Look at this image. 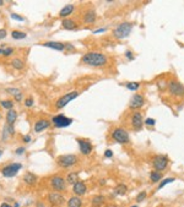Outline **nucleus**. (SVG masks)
<instances>
[{
	"label": "nucleus",
	"mask_w": 184,
	"mask_h": 207,
	"mask_svg": "<svg viewBox=\"0 0 184 207\" xmlns=\"http://www.w3.org/2000/svg\"><path fill=\"white\" fill-rule=\"evenodd\" d=\"M82 64L93 66V67H104L108 64V57L103 53L98 52H88L82 55L81 58Z\"/></svg>",
	"instance_id": "1"
},
{
	"label": "nucleus",
	"mask_w": 184,
	"mask_h": 207,
	"mask_svg": "<svg viewBox=\"0 0 184 207\" xmlns=\"http://www.w3.org/2000/svg\"><path fill=\"white\" fill-rule=\"evenodd\" d=\"M131 31H133V23L131 22H128V21L121 22L113 30V37L115 39H125L130 36Z\"/></svg>",
	"instance_id": "2"
},
{
	"label": "nucleus",
	"mask_w": 184,
	"mask_h": 207,
	"mask_svg": "<svg viewBox=\"0 0 184 207\" xmlns=\"http://www.w3.org/2000/svg\"><path fill=\"white\" fill-rule=\"evenodd\" d=\"M79 162V158L76 155H61L57 158V164L59 165L60 168L63 169H67L71 168L74 165H76Z\"/></svg>",
	"instance_id": "3"
},
{
	"label": "nucleus",
	"mask_w": 184,
	"mask_h": 207,
	"mask_svg": "<svg viewBox=\"0 0 184 207\" xmlns=\"http://www.w3.org/2000/svg\"><path fill=\"white\" fill-rule=\"evenodd\" d=\"M80 96V92L77 91H72V92H69V93H65L63 94L61 97H59L55 102V108L57 109H63L64 107H66L71 101L76 99L77 97Z\"/></svg>",
	"instance_id": "4"
},
{
	"label": "nucleus",
	"mask_w": 184,
	"mask_h": 207,
	"mask_svg": "<svg viewBox=\"0 0 184 207\" xmlns=\"http://www.w3.org/2000/svg\"><path fill=\"white\" fill-rule=\"evenodd\" d=\"M112 139L113 141L115 142H118V143H121V145H124V143H128L129 141H130V137H129V133L125 130V129H123V128H115L113 131H112Z\"/></svg>",
	"instance_id": "5"
},
{
	"label": "nucleus",
	"mask_w": 184,
	"mask_h": 207,
	"mask_svg": "<svg viewBox=\"0 0 184 207\" xmlns=\"http://www.w3.org/2000/svg\"><path fill=\"white\" fill-rule=\"evenodd\" d=\"M72 119L71 118H67L64 114H58V115H54L52 118V124L55 128L58 129H63V128H67L70 126L72 124Z\"/></svg>",
	"instance_id": "6"
},
{
	"label": "nucleus",
	"mask_w": 184,
	"mask_h": 207,
	"mask_svg": "<svg viewBox=\"0 0 184 207\" xmlns=\"http://www.w3.org/2000/svg\"><path fill=\"white\" fill-rule=\"evenodd\" d=\"M49 184H50V188L54 190V191H58V192H61L66 189V180L61 177V175H53L49 180Z\"/></svg>",
	"instance_id": "7"
},
{
	"label": "nucleus",
	"mask_w": 184,
	"mask_h": 207,
	"mask_svg": "<svg viewBox=\"0 0 184 207\" xmlns=\"http://www.w3.org/2000/svg\"><path fill=\"white\" fill-rule=\"evenodd\" d=\"M22 169V164L21 163H11L8 164L1 169V175L4 178H13L18 170Z\"/></svg>",
	"instance_id": "8"
},
{
	"label": "nucleus",
	"mask_w": 184,
	"mask_h": 207,
	"mask_svg": "<svg viewBox=\"0 0 184 207\" xmlns=\"http://www.w3.org/2000/svg\"><path fill=\"white\" fill-rule=\"evenodd\" d=\"M168 91L174 97H184V85L175 80H171L168 82Z\"/></svg>",
	"instance_id": "9"
},
{
	"label": "nucleus",
	"mask_w": 184,
	"mask_h": 207,
	"mask_svg": "<svg viewBox=\"0 0 184 207\" xmlns=\"http://www.w3.org/2000/svg\"><path fill=\"white\" fill-rule=\"evenodd\" d=\"M48 201L53 207H60L65 203V197L58 191H52L48 194Z\"/></svg>",
	"instance_id": "10"
},
{
	"label": "nucleus",
	"mask_w": 184,
	"mask_h": 207,
	"mask_svg": "<svg viewBox=\"0 0 184 207\" xmlns=\"http://www.w3.org/2000/svg\"><path fill=\"white\" fill-rule=\"evenodd\" d=\"M168 163H169L168 157L165 156V155H160V156H156V157H155V160H153V162H152V165H153L155 170L162 172V170H165V169L167 168Z\"/></svg>",
	"instance_id": "11"
},
{
	"label": "nucleus",
	"mask_w": 184,
	"mask_h": 207,
	"mask_svg": "<svg viewBox=\"0 0 184 207\" xmlns=\"http://www.w3.org/2000/svg\"><path fill=\"white\" fill-rule=\"evenodd\" d=\"M144 106H145V98H144V96L140 93L134 94L130 99V102H129V108L131 110H136V112H138V109L142 108Z\"/></svg>",
	"instance_id": "12"
},
{
	"label": "nucleus",
	"mask_w": 184,
	"mask_h": 207,
	"mask_svg": "<svg viewBox=\"0 0 184 207\" xmlns=\"http://www.w3.org/2000/svg\"><path fill=\"white\" fill-rule=\"evenodd\" d=\"M130 124H131V128L135 131H140L144 126V118H142V114L140 112H134L131 115V119H130Z\"/></svg>",
	"instance_id": "13"
},
{
	"label": "nucleus",
	"mask_w": 184,
	"mask_h": 207,
	"mask_svg": "<svg viewBox=\"0 0 184 207\" xmlns=\"http://www.w3.org/2000/svg\"><path fill=\"white\" fill-rule=\"evenodd\" d=\"M76 142L79 145V150H80L81 155H84V156L91 155L92 150H93V146H92V143L90 141L84 140V139H76Z\"/></svg>",
	"instance_id": "14"
},
{
	"label": "nucleus",
	"mask_w": 184,
	"mask_h": 207,
	"mask_svg": "<svg viewBox=\"0 0 184 207\" xmlns=\"http://www.w3.org/2000/svg\"><path fill=\"white\" fill-rule=\"evenodd\" d=\"M50 124H52V121H49L48 119H39V120H37L35 123V125H33V130H35V133L39 134V133H42V131L49 129Z\"/></svg>",
	"instance_id": "15"
},
{
	"label": "nucleus",
	"mask_w": 184,
	"mask_h": 207,
	"mask_svg": "<svg viewBox=\"0 0 184 207\" xmlns=\"http://www.w3.org/2000/svg\"><path fill=\"white\" fill-rule=\"evenodd\" d=\"M96 20H97V13L93 9L86 10L85 13L82 15V21L86 25H92V23L96 22Z\"/></svg>",
	"instance_id": "16"
},
{
	"label": "nucleus",
	"mask_w": 184,
	"mask_h": 207,
	"mask_svg": "<svg viewBox=\"0 0 184 207\" xmlns=\"http://www.w3.org/2000/svg\"><path fill=\"white\" fill-rule=\"evenodd\" d=\"M72 191H74V194L76 195V196H82L86 194V191H87V186L84 181H77L76 184H74L72 185Z\"/></svg>",
	"instance_id": "17"
},
{
	"label": "nucleus",
	"mask_w": 184,
	"mask_h": 207,
	"mask_svg": "<svg viewBox=\"0 0 184 207\" xmlns=\"http://www.w3.org/2000/svg\"><path fill=\"white\" fill-rule=\"evenodd\" d=\"M42 47H45V48H49V49H54L57 52H64L65 50V44L61 43V42H45L42 44Z\"/></svg>",
	"instance_id": "18"
},
{
	"label": "nucleus",
	"mask_w": 184,
	"mask_h": 207,
	"mask_svg": "<svg viewBox=\"0 0 184 207\" xmlns=\"http://www.w3.org/2000/svg\"><path fill=\"white\" fill-rule=\"evenodd\" d=\"M61 27H63L64 30L72 31V30H76L77 28V23L72 18H64L63 21H61Z\"/></svg>",
	"instance_id": "19"
},
{
	"label": "nucleus",
	"mask_w": 184,
	"mask_h": 207,
	"mask_svg": "<svg viewBox=\"0 0 184 207\" xmlns=\"http://www.w3.org/2000/svg\"><path fill=\"white\" fill-rule=\"evenodd\" d=\"M5 118H6V124H9V125H13L15 121L17 120V112L15 109H10V110H8Z\"/></svg>",
	"instance_id": "20"
},
{
	"label": "nucleus",
	"mask_w": 184,
	"mask_h": 207,
	"mask_svg": "<svg viewBox=\"0 0 184 207\" xmlns=\"http://www.w3.org/2000/svg\"><path fill=\"white\" fill-rule=\"evenodd\" d=\"M67 207H82V200L80 196H72L67 200L66 202Z\"/></svg>",
	"instance_id": "21"
},
{
	"label": "nucleus",
	"mask_w": 184,
	"mask_h": 207,
	"mask_svg": "<svg viewBox=\"0 0 184 207\" xmlns=\"http://www.w3.org/2000/svg\"><path fill=\"white\" fill-rule=\"evenodd\" d=\"M37 175L33 174V173H26L23 175V183L27 185H36L37 183Z\"/></svg>",
	"instance_id": "22"
},
{
	"label": "nucleus",
	"mask_w": 184,
	"mask_h": 207,
	"mask_svg": "<svg viewBox=\"0 0 184 207\" xmlns=\"http://www.w3.org/2000/svg\"><path fill=\"white\" fill-rule=\"evenodd\" d=\"M74 10H75V6L74 5H65L63 9H61L60 11H59V16L60 17H67L69 15H71V13L74 12Z\"/></svg>",
	"instance_id": "23"
},
{
	"label": "nucleus",
	"mask_w": 184,
	"mask_h": 207,
	"mask_svg": "<svg viewBox=\"0 0 184 207\" xmlns=\"http://www.w3.org/2000/svg\"><path fill=\"white\" fill-rule=\"evenodd\" d=\"M79 181V173L77 172H70L66 175V184L69 185H74Z\"/></svg>",
	"instance_id": "24"
},
{
	"label": "nucleus",
	"mask_w": 184,
	"mask_h": 207,
	"mask_svg": "<svg viewBox=\"0 0 184 207\" xmlns=\"http://www.w3.org/2000/svg\"><path fill=\"white\" fill-rule=\"evenodd\" d=\"M11 66L13 69H16V70H23L25 63H23V60H21L20 58H15V59L11 60Z\"/></svg>",
	"instance_id": "25"
},
{
	"label": "nucleus",
	"mask_w": 184,
	"mask_h": 207,
	"mask_svg": "<svg viewBox=\"0 0 184 207\" xmlns=\"http://www.w3.org/2000/svg\"><path fill=\"white\" fill-rule=\"evenodd\" d=\"M126 191H128V186H126L125 184H118V186L114 189L113 194H114V195L123 196V195H125V194H126Z\"/></svg>",
	"instance_id": "26"
},
{
	"label": "nucleus",
	"mask_w": 184,
	"mask_h": 207,
	"mask_svg": "<svg viewBox=\"0 0 184 207\" xmlns=\"http://www.w3.org/2000/svg\"><path fill=\"white\" fill-rule=\"evenodd\" d=\"M162 174H161V172H157V170H153L150 173V180H151L152 183H158L161 179H162Z\"/></svg>",
	"instance_id": "27"
},
{
	"label": "nucleus",
	"mask_w": 184,
	"mask_h": 207,
	"mask_svg": "<svg viewBox=\"0 0 184 207\" xmlns=\"http://www.w3.org/2000/svg\"><path fill=\"white\" fill-rule=\"evenodd\" d=\"M11 37L13 39H16V40H21V39H25L27 37V34L25 32H21V31H12L11 32Z\"/></svg>",
	"instance_id": "28"
},
{
	"label": "nucleus",
	"mask_w": 184,
	"mask_h": 207,
	"mask_svg": "<svg viewBox=\"0 0 184 207\" xmlns=\"http://www.w3.org/2000/svg\"><path fill=\"white\" fill-rule=\"evenodd\" d=\"M125 87L129 89V91H138V89L141 87L140 82H126Z\"/></svg>",
	"instance_id": "29"
},
{
	"label": "nucleus",
	"mask_w": 184,
	"mask_h": 207,
	"mask_svg": "<svg viewBox=\"0 0 184 207\" xmlns=\"http://www.w3.org/2000/svg\"><path fill=\"white\" fill-rule=\"evenodd\" d=\"M104 201H106V198H104V196H102V195H96V196H93L92 197V205H94V206H97V205H102V203H104Z\"/></svg>",
	"instance_id": "30"
},
{
	"label": "nucleus",
	"mask_w": 184,
	"mask_h": 207,
	"mask_svg": "<svg viewBox=\"0 0 184 207\" xmlns=\"http://www.w3.org/2000/svg\"><path fill=\"white\" fill-rule=\"evenodd\" d=\"M0 106L3 108H5L6 110H10V109H13V101H10V99H4L0 102Z\"/></svg>",
	"instance_id": "31"
},
{
	"label": "nucleus",
	"mask_w": 184,
	"mask_h": 207,
	"mask_svg": "<svg viewBox=\"0 0 184 207\" xmlns=\"http://www.w3.org/2000/svg\"><path fill=\"white\" fill-rule=\"evenodd\" d=\"M10 133H9V130L8 128H6V125H4L3 128V133H1V141H8L10 139Z\"/></svg>",
	"instance_id": "32"
},
{
	"label": "nucleus",
	"mask_w": 184,
	"mask_h": 207,
	"mask_svg": "<svg viewBox=\"0 0 184 207\" xmlns=\"http://www.w3.org/2000/svg\"><path fill=\"white\" fill-rule=\"evenodd\" d=\"M12 53H13V48L4 45V53H3V57H10V55H11Z\"/></svg>",
	"instance_id": "33"
},
{
	"label": "nucleus",
	"mask_w": 184,
	"mask_h": 207,
	"mask_svg": "<svg viewBox=\"0 0 184 207\" xmlns=\"http://www.w3.org/2000/svg\"><path fill=\"white\" fill-rule=\"evenodd\" d=\"M146 196H147L146 191H141L140 194H139L138 196H136V198H135V200H136V202H138V203H139V202H142V201H144V200L146 198Z\"/></svg>",
	"instance_id": "34"
},
{
	"label": "nucleus",
	"mask_w": 184,
	"mask_h": 207,
	"mask_svg": "<svg viewBox=\"0 0 184 207\" xmlns=\"http://www.w3.org/2000/svg\"><path fill=\"white\" fill-rule=\"evenodd\" d=\"M10 17L12 20H15V21H20V22H23L25 21V17H22L21 15H18V13H10Z\"/></svg>",
	"instance_id": "35"
},
{
	"label": "nucleus",
	"mask_w": 184,
	"mask_h": 207,
	"mask_svg": "<svg viewBox=\"0 0 184 207\" xmlns=\"http://www.w3.org/2000/svg\"><path fill=\"white\" fill-rule=\"evenodd\" d=\"M173 181H174V178H167V179H165V180H162V181H161V184L158 185V189H162L163 186H166L167 184L173 183Z\"/></svg>",
	"instance_id": "36"
},
{
	"label": "nucleus",
	"mask_w": 184,
	"mask_h": 207,
	"mask_svg": "<svg viewBox=\"0 0 184 207\" xmlns=\"http://www.w3.org/2000/svg\"><path fill=\"white\" fill-rule=\"evenodd\" d=\"M33 103H35V101H33L32 97L26 98V99H25V107H26V108H31V107H33Z\"/></svg>",
	"instance_id": "37"
},
{
	"label": "nucleus",
	"mask_w": 184,
	"mask_h": 207,
	"mask_svg": "<svg viewBox=\"0 0 184 207\" xmlns=\"http://www.w3.org/2000/svg\"><path fill=\"white\" fill-rule=\"evenodd\" d=\"M5 92H6V93H10V94H12V96H15V94L20 93L21 91H20L18 88H5Z\"/></svg>",
	"instance_id": "38"
},
{
	"label": "nucleus",
	"mask_w": 184,
	"mask_h": 207,
	"mask_svg": "<svg viewBox=\"0 0 184 207\" xmlns=\"http://www.w3.org/2000/svg\"><path fill=\"white\" fill-rule=\"evenodd\" d=\"M125 58L128 60H134L135 59V55H134V53L130 49H128V50H125Z\"/></svg>",
	"instance_id": "39"
},
{
	"label": "nucleus",
	"mask_w": 184,
	"mask_h": 207,
	"mask_svg": "<svg viewBox=\"0 0 184 207\" xmlns=\"http://www.w3.org/2000/svg\"><path fill=\"white\" fill-rule=\"evenodd\" d=\"M144 124H146L147 126H155V125H156V120L152 119V118H147V119L144 121Z\"/></svg>",
	"instance_id": "40"
},
{
	"label": "nucleus",
	"mask_w": 184,
	"mask_h": 207,
	"mask_svg": "<svg viewBox=\"0 0 184 207\" xmlns=\"http://www.w3.org/2000/svg\"><path fill=\"white\" fill-rule=\"evenodd\" d=\"M13 99H15V102H17V103L22 102V99H23V94H22V92H20V93H17V94L13 96Z\"/></svg>",
	"instance_id": "41"
},
{
	"label": "nucleus",
	"mask_w": 184,
	"mask_h": 207,
	"mask_svg": "<svg viewBox=\"0 0 184 207\" xmlns=\"http://www.w3.org/2000/svg\"><path fill=\"white\" fill-rule=\"evenodd\" d=\"M25 152H26V147L21 146V147H17V148H16V151H15V155L20 156V155H23Z\"/></svg>",
	"instance_id": "42"
},
{
	"label": "nucleus",
	"mask_w": 184,
	"mask_h": 207,
	"mask_svg": "<svg viewBox=\"0 0 184 207\" xmlns=\"http://www.w3.org/2000/svg\"><path fill=\"white\" fill-rule=\"evenodd\" d=\"M6 128H8V130H9V133H10L11 136L15 135V126H13V125H9V124H6Z\"/></svg>",
	"instance_id": "43"
},
{
	"label": "nucleus",
	"mask_w": 184,
	"mask_h": 207,
	"mask_svg": "<svg viewBox=\"0 0 184 207\" xmlns=\"http://www.w3.org/2000/svg\"><path fill=\"white\" fill-rule=\"evenodd\" d=\"M8 37V32H6L5 28H0V39H4Z\"/></svg>",
	"instance_id": "44"
},
{
	"label": "nucleus",
	"mask_w": 184,
	"mask_h": 207,
	"mask_svg": "<svg viewBox=\"0 0 184 207\" xmlns=\"http://www.w3.org/2000/svg\"><path fill=\"white\" fill-rule=\"evenodd\" d=\"M104 157H106V158H112V157H113L112 150H106V151H104Z\"/></svg>",
	"instance_id": "45"
},
{
	"label": "nucleus",
	"mask_w": 184,
	"mask_h": 207,
	"mask_svg": "<svg viewBox=\"0 0 184 207\" xmlns=\"http://www.w3.org/2000/svg\"><path fill=\"white\" fill-rule=\"evenodd\" d=\"M22 140H23V142H25V143H28V142H31V141H32V137H31L30 135H23Z\"/></svg>",
	"instance_id": "46"
},
{
	"label": "nucleus",
	"mask_w": 184,
	"mask_h": 207,
	"mask_svg": "<svg viewBox=\"0 0 184 207\" xmlns=\"http://www.w3.org/2000/svg\"><path fill=\"white\" fill-rule=\"evenodd\" d=\"M108 28L107 27H103V28H98V30H94L93 31V34H98V33H103V32H106Z\"/></svg>",
	"instance_id": "47"
},
{
	"label": "nucleus",
	"mask_w": 184,
	"mask_h": 207,
	"mask_svg": "<svg viewBox=\"0 0 184 207\" xmlns=\"http://www.w3.org/2000/svg\"><path fill=\"white\" fill-rule=\"evenodd\" d=\"M0 207H13V205L8 203V202H3L1 205H0Z\"/></svg>",
	"instance_id": "48"
},
{
	"label": "nucleus",
	"mask_w": 184,
	"mask_h": 207,
	"mask_svg": "<svg viewBox=\"0 0 184 207\" xmlns=\"http://www.w3.org/2000/svg\"><path fill=\"white\" fill-rule=\"evenodd\" d=\"M65 49H70V50H74V45H72V44H65Z\"/></svg>",
	"instance_id": "49"
},
{
	"label": "nucleus",
	"mask_w": 184,
	"mask_h": 207,
	"mask_svg": "<svg viewBox=\"0 0 184 207\" xmlns=\"http://www.w3.org/2000/svg\"><path fill=\"white\" fill-rule=\"evenodd\" d=\"M4 53V45H1V48H0V55H3Z\"/></svg>",
	"instance_id": "50"
},
{
	"label": "nucleus",
	"mask_w": 184,
	"mask_h": 207,
	"mask_svg": "<svg viewBox=\"0 0 184 207\" xmlns=\"http://www.w3.org/2000/svg\"><path fill=\"white\" fill-rule=\"evenodd\" d=\"M106 184V180L104 179H101V185H104Z\"/></svg>",
	"instance_id": "51"
},
{
	"label": "nucleus",
	"mask_w": 184,
	"mask_h": 207,
	"mask_svg": "<svg viewBox=\"0 0 184 207\" xmlns=\"http://www.w3.org/2000/svg\"><path fill=\"white\" fill-rule=\"evenodd\" d=\"M37 207H44V206L42 205V202H38V203H37Z\"/></svg>",
	"instance_id": "52"
},
{
	"label": "nucleus",
	"mask_w": 184,
	"mask_h": 207,
	"mask_svg": "<svg viewBox=\"0 0 184 207\" xmlns=\"http://www.w3.org/2000/svg\"><path fill=\"white\" fill-rule=\"evenodd\" d=\"M3 153H4V152H3V150H0V157L3 156Z\"/></svg>",
	"instance_id": "53"
},
{
	"label": "nucleus",
	"mask_w": 184,
	"mask_h": 207,
	"mask_svg": "<svg viewBox=\"0 0 184 207\" xmlns=\"http://www.w3.org/2000/svg\"><path fill=\"white\" fill-rule=\"evenodd\" d=\"M3 4H4V1H1V0H0V6H1Z\"/></svg>",
	"instance_id": "54"
},
{
	"label": "nucleus",
	"mask_w": 184,
	"mask_h": 207,
	"mask_svg": "<svg viewBox=\"0 0 184 207\" xmlns=\"http://www.w3.org/2000/svg\"><path fill=\"white\" fill-rule=\"evenodd\" d=\"M131 207H138V205H134V206H131Z\"/></svg>",
	"instance_id": "55"
},
{
	"label": "nucleus",
	"mask_w": 184,
	"mask_h": 207,
	"mask_svg": "<svg viewBox=\"0 0 184 207\" xmlns=\"http://www.w3.org/2000/svg\"><path fill=\"white\" fill-rule=\"evenodd\" d=\"M0 119H1V114H0Z\"/></svg>",
	"instance_id": "56"
}]
</instances>
